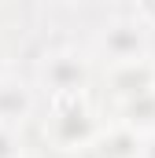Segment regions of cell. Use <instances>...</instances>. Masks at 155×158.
Returning a JSON list of instances; mask_svg holds the SVG:
<instances>
[{"label":"cell","instance_id":"1","mask_svg":"<svg viewBox=\"0 0 155 158\" xmlns=\"http://www.w3.org/2000/svg\"><path fill=\"white\" fill-rule=\"evenodd\" d=\"M107 48L115 52L118 59H133L137 48H140V37H137V30H129V26H115V33L107 37Z\"/></svg>","mask_w":155,"mask_h":158},{"label":"cell","instance_id":"2","mask_svg":"<svg viewBox=\"0 0 155 158\" xmlns=\"http://www.w3.org/2000/svg\"><path fill=\"white\" fill-rule=\"evenodd\" d=\"M48 77H52L55 88H78L81 85V66H78L74 59H55L52 70H48Z\"/></svg>","mask_w":155,"mask_h":158},{"label":"cell","instance_id":"3","mask_svg":"<svg viewBox=\"0 0 155 158\" xmlns=\"http://www.w3.org/2000/svg\"><path fill=\"white\" fill-rule=\"evenodd\" d=\"M59 136L67 140V143H74V140H85L89 136V118L78 110V114H63L59 118Z\"/></svg>","mask_w":155,"mask_h":158},{"label":"cell","instance_id":"4","mask_svg":"<svg viewBox=\"0 0 155 158\" xmlns=\"http://www.w3.org/2000/svg\"><path fill=\"white\" fill-rule=\"evenodd\" d=\"M115 85H118V88H126V92H133V96H140V92H148V70H144V66L137 70V63H133L126 74H118V77H115Z\"/></svg>","mask_w":155,"mask_h":158},{"label":"cell","instance_id":"5","mask_svg":"<svg viewBox=\"0 0 155 158\" xmlns=\"http://www.w3.org/2000/svg\"><path fill=\"white\" fill-rule=\"evenodd\" d=\"M129 118H133V121H140V125L155 121V96H148V92L133 96V103H129Z\"/></svg>","mask_w":155,"mask_h":158},{"label":"cell","instance_id":"6","mask_svg":"<svg viewBox=\"0 0 155 158\" xmlns=\"http://www.w3.org/2000/svg\"><path fill=\"white\" fill-rule=\"evenodd\" d=\"M22 110H26V96H22L19 88L0 92V118H19Z\"/></svg>","mask_w":155,"mask_h":158},{"label":"cell","instance_id":"7","mask_svg":"<svg viewBox=\"0 0 155 158\" xmlns=\"http://www.w3.org/2000/svg\"><path fill=\"white\" fill-rule=\"evenodd\" d=\"M11 147H15V143H11V136H4V132H0V158H11Z\"/></svg>","mask_w":155,"mask_h":158},{"label":"cell","instance_id":"8","mask_svg":"<svg viewBox=\"0 0 155 158\" xmlns=\"http://www.w3.org/2000/svg\"><path fill=\"white\" fill-rule=\"evenodd\" d=\"M148 158H155V140H152V147H148Z\"/></svg>","mask_w":155,"mask_h":158}]
</instances>
